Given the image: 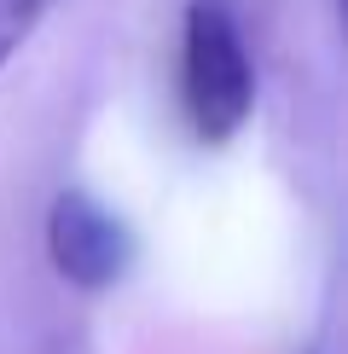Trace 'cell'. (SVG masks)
<instances>
[{"mask_svg": "<svg viewBox=\"0 0 348 354\" xmlns=\"http://www.w3.org/2000/svg\"><path fill=\"white\" fill-rule=\"evenodd\" d=\"M180 105L203 145H226L255 111V70L226 0H192L180 29Z\"/></svg>", "mask_w": 348, "mask_h": 354, "instance_id": "1", "label": "cell"}, {"mask_svg": "<svg viewBox=\"0 0 348 354\" xmlns=\"http://www.w3.org/2000/svg\"><path fill=\"white\" fill-rule=\"evenodd\" d=\"M47 256L64 285L110 290L134 268V227L81 186H64L47 209Z\"/></svg>", "mask_w": 348, "mask_h": 354, "instance_id": "2", "label": "cell"}, {"mask_svg": "<svg viewBox=\"0 0 348 354\" xmlns=\"http://www.w3.org/2000/svg\"><path fill=\"white\" fill-rule=\"evenodd\" d=\"M41 12H47V0H0V64L35 35Z\"/></svg>", "mask_w": 348, "mask_h": 354, "instance_id": "3", "label": "cell"}]
</instances>
